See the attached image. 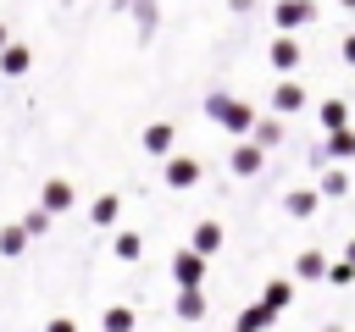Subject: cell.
Returning <instances> with one entry per match:
<instances>
[{
	"instance_id": "cell-1",
	"label": "cell",
	"mask_w": 355,
	"mask_h": 332,
	"mask_svg": "<svg viewBox=\"0 0 355 332\" xmlns=\"http://www.w3.org/2000/svg\"><path fill=\"white\" fill-rule=\"evenodd\" d=\"M211 116L222 122V127H233V133H244V127H255V116H250V105H239V100H211Z\"/></svg>"
},
{
	"instance_id": "cell-2",
	"label": "cell",
	"mask_w": 355,
	"mask_h": 332,
	"mask_svg": "<svg viewBox=\"0 0 355 332\" xmlns=\"http://www.w3.org/2000/svg\"><path fill=\"white\" fill-rule=\"evenodd\" d=\"M261 155H266V144H239V149H233V172H239V177L261 172Z\"/></svg>"
},
{
	"instance_id": "cell-3",
	"label": "cell",
	"mask_w": 355,
	"mask_h": 332,
	"mask_svg": "<svg viewBox=\"0 0 355 332\" xmlns=\"http://www.w3.org/2000/svg\"><path fill=\"white\" fill-rule=\"evenodd\" d=\"M172 271H178V288H194V282H200V249H183V255L172 260Z\"/></svg>"
},
{
	"instance_id": "cell-4",
	"label": "cell",
	"mask_w": 355,
	"mask_h": 332,
	"mask_svg": "<svg viewBox=\"0 0 355 332\" xmlns=\"http://www.w3.org/2000/svg\"><path fill=\"white\" fill-rule=\"evenodd\" d=\"M166 183H172V188H189V183H200V166H194V160H183V155H178V160H166Z\"/></svg>"
},
{
	"instance_id": "cell-5",
	"label": "cell",
	"mask_w": 355,
	"mask_h": 332,
	"mask_svg": "<svg viewBox=\"0 0 355 332\" xmlns=\"http://www.w3.org/2000/svg\"><path fill=\"white\" fill-rule=\"evenodd\" d=\"M272 105H277V111H300V105H305V89H300V83H283V89L272 94Z\"/></svg>"
},
{
	"instance_id": "cell-6",
	"label": "cell",
	"mask_w": 355,
	"mask_h": 332,
	"mask_svg": "<svg viewBox=\"0 0 355 332\" xmlns=\"http://www.w3.org/2000/svg\"><path fill=\"white\" fill-rule=\"evenodd\" d=\"M144 149H150V155H166V149H172V127H166V122H155V127L144 133Z\"/></svg>"
},
{
	"instance_id": "cell-7",
	"label": "cell",
	"mask_w": 355,
	"mask_h": 332,
	"mask_svg": "<svg viewBox=\"0 0 355 332\" xmlns=\"http://www.w3.org/2000/svg\"><path fill=\"white\" fill-rule=\"evenodd\" d=\"M178 315H183V321H200V315H205V299H200L194 288H183V293H178Z\"/></svg>"
},
{
	"instance_id": "cell-8",
	"label": "cell",
	"mask_w": 355,
	"mask_h": 332,
	"mask_svg": "<svg viewBox=\"0 0 355 332\" xmlns=\"http://www.w3.org/2000/svg\"><path fill=\"white\" fill-rule=\"evenodd\" d=\"M261 326H272V304L261 299L255 310H244V321H239V332H261Z\"/></svg>"
},
{
	"instance_id": "cell-9",
	"label": "cell",
	"mask_w": 355,
	"mask_h": 332,
	"mask_svg": "<svg viewBox=\"0 0 355 332\" xmlns=\"http://www.w3.org/2000/svg\"><path fill=\"white\" fill-rule=\"evenodd\" d=\"M216 243H222V227H216V221H205V227H194V249H200V255H211Z\"/></svg>"
},
{
	"instance_id": "cell-10",
	"label": "cell",
	"mask_w": 355,
	"mask_h": 332,
	"mask_svg": "<svg viewBox=\"0 0 355 332\" xmlns=\"http://www.w3.org/2000/svg\"><path fill=\"white\" fill-rule=\"evenodd\" d=\"M327 155H338V160H349V155H355V133H344V127H333V138H327Z\"/></svg>"
},
{
	"instance_id": "cell-11",
	"label": "cell",
	"mask_w": 355,
	"mask_h": 332,
	"mask_svg": "<svg viewBox=\"0 0 355 332\" xmlns=\"http://www.w3.org/2000/svg\"><path fill=\"white\" fill-rule=\"evenodd\" d=\"M67 205H72V188L67 183H50L44 188V210H67Z\"/></svg>"
},
{
	"instance_id": "cell-12",
	"label": "cell",
	"mask_w": 355,
	"mask_h": 332,
	"mask_svg": "<svg viewBox=\"0 0 355 332\" xmlns=\"http://www.w3.org/2000/svg\"><path fill=\"white\" fill-rule=\"evenodd\" d=\"M311 210H316V194L311 188H294L288 194V216H311Z\"/></svg>"
},
{
	"instance_id": "cell-13",
	"label": "cell",
	"mask_w": 355,
	"mask_h": 332,
	"mask_svg": "<svg viewBox=\"0 0 355 332\" xmlns=\"http://www.w3.org/2000/svg\"><path fill=\"white\" fill-rule=\"evenodd\" d=\"M28 238H33L28 227H6V232H0V255H17V249H22Z\"/></svg>"
},
{
	"instance_id": "cell-14",
	"label": "cell",
	"mask_w": 355,
	"mask_h": 332,
	"mask_svg": "<svg viewBox=\"0 0 355 332\" xmlns=\"http://www.w3.org/2000/svg\"><path fill=\"white\" fill-rule=\"evenodd\" d=\"M105 332H133V310H128V304L105 310Z\"/></svg>"
},
{
	"instance_id": "cell-15",
	"label": "cell",
	"mask_w": 355,
	"mask_h": 332,
	"mask_svg": "<svg viewBox=\"0 0 355 332\" xmlns=\"http://www.w3.org/2000/svg\"><path fill=\"white\" fill-rule=\"evenodd\" d=\"M94 221H100V227H111V221H116V199H111V194H105V199H94Z\"/></svg>"
},
{
	"instance_id": "cell-16",
	"label": "cell",
	"mask_w": 355,
	"mask_h": 332,
	"mask_svg": "<svg viewBox=\"0 0 355 332\" xmlns=\"http://www.w3.org/2000/svg\"><path fill=\"white\" fill-rule=\"evenodd\" d=\"M277 138H283L277 122H255V144H277Z\"/></svg>"
},
{
	"instance_id": "cell-17",
	"label": "cell",
	"mask_w": 355,
	"mask_h": 332,
	"mask_svg": "<svg viewBox=\"0 0 355 332\" xmlns=\"http://www.w3.org/2000/svg\"><path fill=\"white\" fill-rule=\"evenodd\" d=\"M272 61H277V66H294V61H300V50H294V44H288V39H283V44H277V50H272Z\"/></svg>"
},
{
	"instance_id": "cell-18",
	"label": "cell",
	"mask_w": 355,
	"mask_h": 332,
	"mask_svg": "<svg viewBox=\"0 0 355 332\" xmlns=\"http://www.w3.org/2000/svg\"><path fill=\"white\" fill-rule=\"evenodd\" d=\"M344 188H349L344 172H327V177H322V194H344Z\"/></svg>"
},
{
	"instance_id": "cell-19",
	"label": "cell",
	"mask_w": 355,
	"mask_h": 332,
	"mask_svg": "<svg viewBox=\"0 0 355 332\" xmlns=\"http://www.w3.org/2000/svg\"><path fill=\"white\" fill-rule=\"evenodd\" d=\"M116 255H122V260H139V238L122 232V238H116Z\"/></svg>"
},
{
	"instance_id": "cell-20",
	"label": "cell",
	"mask_w": 355,
	"mask_h": 332,
	"mask_svg": "<svg viewBox=\"0 0 355 332\" xmlns=\"http://www.w3.org/2000/svg\"><path fill=\"white\" fill-rule=\"evenodd\" d=\"M327 266H322V255H300V277H322Z\"/></svg>"
},
{
	"instance_id": "cell-21",
	"label": "cell",
	"mask_w": 355,
	"mask_h": 332,
	"mask_svg": "<svg viewBox=\"0 0 355 332\" xmlns=\"http://www.w3.org/2000/svg\"><path fill=\"white\" fill-rule=\"evenodd\" d=\"M266 304L283 310V304H288V282H272V288H266Z\"/></svg>"
},
{
	"instance_id": "cell-22",
	"label": "cell",
	"mask_w": 355,
	"mask_h": 332,
	"mask_svg": "<svg viewBox=\"0 0 355 332\" xmlns=\"http://www.w3.org/2000/svg\"><path fill=\"white\" fill-rule=\"evenodd\" d=\"M277 17H283V22H288V28H294V22H305V6H300V0H288V6H283V11H277Z\"/></svg>"
},
{
	"instance_id": "cell-23",
	"label": "cell",
	"mask_w": 355,
	"mask_h": 332,
	"mask_svg": "<svg viewBox=\"0 0 355 332\" xmlns=\"http://www.w3.org/2000/svg\"><path fill=\"white\" fill-rule=\"evenodd\" d=\"M0 66H6V72H22V66H28V50H6V61H0Z\"/></svg>"
},
{
	"instance_id": "cell-24",
	"label": "cell",
	"mask_w": 355,
	"mask_h": 332,
	"mask_svg": "<svg viewBox=\"0 0 355 332\" xmlns=\"http://www.w3.org/2000/svg\"><path fill=\"white\" fill-rule=\"evenodd\" d=\"M322 122H327V127H344V105H338V100H333V105H322Z\"/></svg>"
},
{
	"instance_id": "cell-25",
	"label": "cell",
	"mask_w": 355,
	"mask_h": 332,
	"mask_svg": "<svg viewBox=\"0 0 355 332\" xmlns=\"http://www.w3.org/2000/svg\"><path fill=\"white\" fill-rule=\"evenodd\" d=\"M22 227H28V232H44V227H50V210H33V216H28Z\"/></svg>"
},
{
	"instance_id": "cell-26",
	"label": "cell",
	"mask_w": 355,
	"mask_h": 332,
	"mask_svg": "<svg viewBox=\"0 0 355 332\" xmlns=\"http://www.w3.org/2000/svg\"><path fill=\"white\" fill-rule=\"evenodd\" d=\"M50 332H72V321H50Z\"/></svg>"
},
{
	"instance_id": "cell-27",
	"label": "cell",
	"mask_w": 355,
	"mask_h": 332,
	"mask_svg": "<svg viewBox=\"0 0 355 332\" xmlns=\"http://www.w3.org/2000/svg\"><path fill=\"white\" fill-rule=\"evenodd\" d=\"M344 55H349V61H355V39H349V44H344Z\"/></svg>"
},
{
	"instance_id": "cell-28",
	"label": "cell",
	"mask_w": 355,
	"mask_h": 332,
	"mask_svg": "<svg viewBox=\"0 0 355 332\" xmlns=\"http://www.w3.org/2000/svg\"><path fill=\"white\" fill-rule=\"evenodd\" d=\"M0 39H6V33H0Z\"/></svg>"
}]
</instances>
